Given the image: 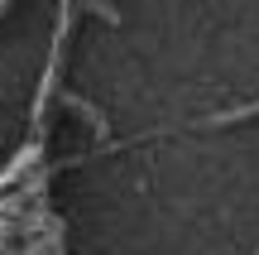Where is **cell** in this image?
Instances as JSON below:
<instances>
[{"label":"cell","mask_w":259,"mask_h":255,"mask_svg":"<svg viewBox=\"0 0 259 255\" xmlns=\"http://www.w3.org/2000/svg\"><path fill=\"white\" fill-rule=\"evenodd\" d=\"M63 106H67V111H77V116H82V121H87V130H92L96 140L106 135V116L96 111L92 101H82V96H67V92H63Z\"/></svg>","instance_id":"1"},{"label":"cell","mask_w":259,"mask_h":255,"mask_svg":"<svg viewBox=\"0 0 259 255\" xmlns=\"http://www.w3.org/2000/svg\"><path fill=\"white\" fill-rule=\"evenodd\" d=\"M259 116V101H245V106H231V111H216L206 125H240V121H254Z\"/></svg>","instance_id":"2"}]
</instances>
